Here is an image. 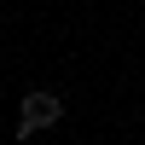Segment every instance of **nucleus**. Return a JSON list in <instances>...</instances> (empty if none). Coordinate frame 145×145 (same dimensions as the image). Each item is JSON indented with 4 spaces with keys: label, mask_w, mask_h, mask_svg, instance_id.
I'll use <instances>...</instances> for the list:
<instances>
[{
    "label": "nucleus",
    "mask_w": 145,
    "mask_h": 145,
    "mask_svg": "<svg viewBox=\"0 0 145 145\" xmlns=\"http://www.w3.org/2000/svg\"><path fill=\"white\" fill-rule=\"evenodd\" d=\"M58 116H64L58 93H29V99H23V110H18V139H29V134H41V128H52Z\"/></svg>",
    "instance_id": "obj_1"
}]
</instances>
